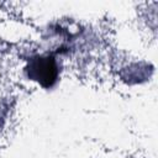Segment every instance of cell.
<instances>
[{
    "instance_id": "6da1fadb",
    "label": "cell",
    "mask_w": 158,
    "mask_h": 158,
    "mask_svg": "<svg viewBox=\"0 0 158 158\" xmlns=\"http://www.w3.org/2000/svg\"><path fill=\"white\" fill-rule=\"evenodd\" d=\"M31 77L37 80H47L49 84L56 79L57 75V65L53 58L49 57H40L33 60L30 65Z\"/></svg>"
}]
</instances>
